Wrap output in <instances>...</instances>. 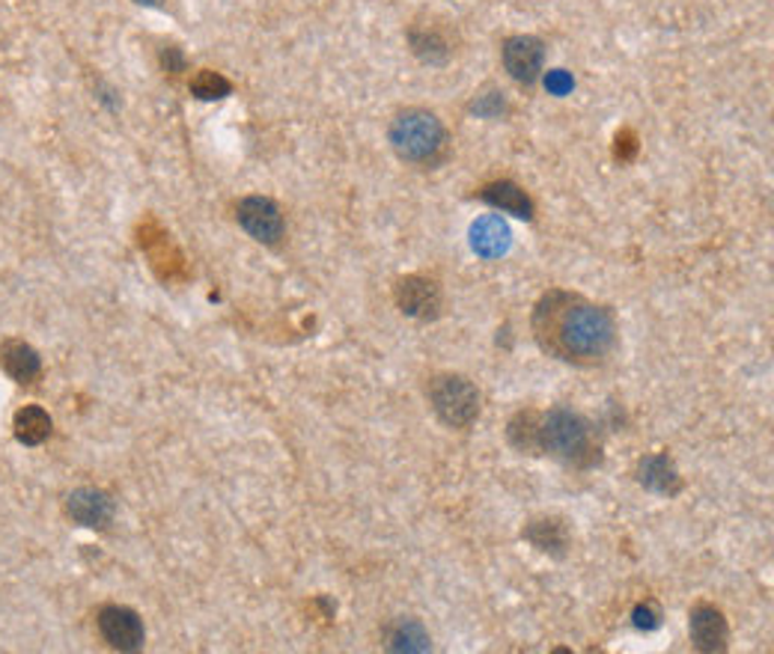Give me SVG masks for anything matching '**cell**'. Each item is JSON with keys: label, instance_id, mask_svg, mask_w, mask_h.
I'll list each match as a JSON object with an SVG mask.
<instances>
[{"label": "cell", "instance_id": "obj_2", "mask_svg": "<svg viewBox=\"0 0 774 654\" xmlns=\"http://www.w3.org/2000/svg\"><path fill=\"white\" fill-rule=\"evenodd\" d=\"M539 452L575 467H593L599 462V443L593 440V426L575 411L554 408L539 417Z\"/></svg>", "mask_w": 774, "mask_h": 654}, {"label": "cell", "instance_id": "obj_14", "mask_svg": "<svg viewBox=\"0 0 774 654\" xmlns=\"http://www.w3.org/2000/svg\"><path fill=\"white\" fill-rule=\"evenodd\" d=\"M480 197H483L489 205H495V209L506 212V215L521 217V221H530V217H533V203H530V197H527L516 182L485 185Z\"/></svg>", "mask_w": 774, "mask_h": 654}, {"label": "cell", "instance_id": "obj_23", "mask_svg": "<svg viewBox=\"0 0 774 654\" xmlns=\"http://www.w3.org/2000/svg\"><path fill=\"white\" fill-rule=\"evenodd\" d=\"M572 86V81L563 72H551L549 75V90H554V93H566Z\"/></svg>", "mask_w": 774, "mask_h": 654}, {"label": "cell", "instance_id": "obj_11", "mask_svg": "<svg viewBox=\"0 0 774 654\" xmlns=\"http://www.w3.org/2000/svg\"><path fill=\"white\" fill-rule=\"evenodd\" d=\"M509 245H513V233L497 215L480 217L471 226L473 253H480L483 259H501L509 250Z\"/></svg>", "mask_w": 774, "mask_h": 654}, {"label": "cell", "instance_id": "obj_8", "mask_svg": "<svg viewBox=\"0 0 774 654\" xmlns=\"http://www.w3.org/2000/svg\"><path fill=\"white\" fill-rule=\"evenodd\" d=\"M397 304L399 310L411 319H435L442 310V289L430 277H406L397 283Z\"/></svg>", "mask_w": 774, "mask_h": 654}, {"label": "cell", "instance_id": "obj_18", "mask_svg": "<svg viewBox=\"0 0 774 654\" xmlns=\"http://www.w3.org/2000/svg\"><path fill=\"white\" fill-rule=\"evenodd\" d=\"M48 435H51V417L43 408H24L15 414V438L22 440V443L36 447Z\"/></svg>", "mask_w": 774, "mask_h": 654}, {"label": "cell", "instance_id": "obj_9", "mask_svg": "<svg viewBox=\"0 0 774 654\" xmlns=\"http://www.w3.org/2000/svg\"><path fill=\"white\" fill-rule=\"evenodd\" d=\"M691 640L700 652H724L727 649V619L718 607L697 604L691 610Z\"/></svg>", "mask_w": 774, "mask_h": 654}, {"label": "cell", "instance_id": "obj_4", "mask_svg": "<svg viewBox=\"0 0 774 654\" xmlns=\"http://www.w3.org/2000/svg\"><path fill=\"white\" fill-rule=\"evenodd\" d=\"M432 411L453 429H468L480 417V393L462 376H438L430 381Z\"/></svg>", "mask_w": 774, "mask_h": 654}, {"label": "cell", "instance_id": "obj_7", "mask_svg": "<svg viewBox=\"0 0 774 654\" xmlns=\"http://www.w3.org/2000/svg\"><path fill=\"white\" fill-rule=\"evenodd\" d=\"M546 63V45L537 36H513L504 43V66L518 84H537Z\"/></svg>", "mask_w": 774, "mask_h": 654}, {"label": "cell", "instance_id": "obj_13", "mask_svg": "<svg viewBox=\"0 0 774 654\" xmlns=\"http://www.w3.org/2000/svg\"><path fill=\"white\" fill-rule=\"evenodd\" d=\"M525 538L530 545L537 547L539 554H549V557H566L570 550V530L558 518H542V521H530L525 526Z\"/></svg>", "mask_w": 774, "mask_h": 654}, {"label": "cell", "instance_id": "obj_22", "mask_svg": "<svg viewBox=\"0 0 774 654\" xmlns=\"http://www.w3.org/2000/svg\"><path fill=\"white\" fill-rule=\"evenodd\" d=\"M162 63L171 75H179V72L185 69V57L179 55V48H167V51L162 55Z\"/></svg>", "mask_w": 774, "mask_h": 654}, {"label": "cell", "instance_id": "obj_3", "mask_svg": "<svg viewBox=\"0 0 774 654\" xmlns=\"http://www.w3.org/2000/svg\"><path fill=\"white\" fill-rule=\"evenodd\" d=\"M444 126L442 119L430 110H402L390 122V146L402 162L411 164H432L444 150Z\"/></svg>", "mask_w": 774, "mask_h": 654}, {"label": "cell", "instance_id": "obj_21", "mask_svg": "<svg viewBox=\"0 0 774 654\" xmlns=\"http://www.w3.org/2000/svg\"><path fill=\"white\" fill-rule=\"evenodd\" d=\"M635 625L637 628H644V631H653V628L661 625V610H658L653 601H644L635 610Z\"/></svg>", "mask_w": 774, "mask_h": 654}, {"label": "cell", "instance_id": "obj_16", "mask_svg": "<svg viewBox=\"0 0 774 654\" xmlns=\"http://www.w3.org/2000/svg\"><path fill=\"white\" fill-rule=\"evenodd\" d=\"M0 364L10 372L15 381H33L39 376V355L33 352L31 345L24 343H7L0 348Z\"/></svg>", "mask_w": 774, "mask_h": 654}, {"label": "cell", "instance_id": "obj_20", "mask_svg": "<svg viewBox=\"0 0 774 654\" xmlns=\"http://www.w3.org/2000/svg\"><path fill=\"white\" fill-rule=\"evenodd\" d=\"M191 90L197 98H203V102H215V98L230 96V81H226L224 75H218V72L203 69V72L191 81Z\"/></svg>", "mask_w": 774, "mask_h": 654}, {"label": "cell", "instance_id": "obj_5", "mask_svg": "<svg viewBox=\"0 0 774 654\" xmlns=\"http://www.w3.org/2000/svg\"><path fill=\"white\" fill-rule=\"evenodd\" d=\"M98 631L105 637V643L110 649H119V652H138L143 640H146V631H143L138 613L129 610V607H117V604H110V607L98 613Z\"/></svg>", "mask_w": 774, "mask_h": 654}, {"label": "cell", "instance_id": "obj_24", "mask_svg": "<svg viewBox=\"0 0 774 654\" xmlns=\"http://www.w3.org/2000/svg\"><path fill=\"white\" fill-rule=\"evenodd\" d=\"M134 3H143V7H155L159 0H134Z\"/></svg>", "mask_w": 774, "mask_h": 654}, {"label": "cell", "instance_id": "obj_15", "mask_svg": "<svg viewBox=\"0 0 774 654\" xmlns=\"http://www.w3.org/2000/svg\"><path fill=\"white\" fill-rule=\"evenodd\" d=\"M409 39H411V51H414L423 63H432V66L447 63V57H450V43H447V36H444L435 24H414L409 33Z\"/></svg>", "mask_w": 774, "mask_h": 654}, {"label": "cell", "instance_id": "obj_1", "mask_svg": "<svg viewBox=\"0 0 774 654\" xmlns=\"http://www.w3.org/2000/svg\"><path fill=\"white\" fill-rule=\"evenodd\" d=\"M530 328L542 352L575 366L602 364L617 345L611 310L563 289L542 295Z\"/></svg>", "mask_w": 774, "mask_h": 654}, {"label": "cell", "instance_id": "obj_10", "mask_svg": "<svg viewBox=\"0 0 774 654\" xmlns=\"http://www.w3.org/2000/svg\"><path fill=\"white\" fill-rule=\"evenodd\" d=\"M69 515L81 526L105 530L114 518V503L108 500V494L96 491V488H81L69 497Z\"/></svg>", "mask_w": 774, "mask_h": 654}, {"label": "cell", "instance_id": "obj_17", "mask_svg": "<svg viewBox=\"0 0 774 654\" xmlns=\"http://www.w3.org/2000/svg\"><path fill=\"white\" fill-rule=\"evenodd\" d=\"M509 443L521 452H530L537 455L539 452V414L537 411H521L516 417L509 419Z\"/></svg>", "mask_w": 774, "mask_h": 654}, {"label": "cell", "instance_id": "obj_19", "mask_svg": "<svg viewBox=\"0 0 774 654\" xmlns=\"http://www.w3.org/2000/svg\"><path fill=\"white\" fill-rule=\"evenodd\" d=\"M387 640L394 652H430V633L423 631L418 619H399Z\"/></svg>", "mask_w": 774, "mask_h": 654}, {"label": "cell", "instance_id": "obj_12", "mask_svg": "<svg viewBox=\"0 0 774 654\" xmlns=\"http://www.w3.org/2000/svg\"><path fill=\"white\" fill-rule=\"evenodd\" d=\"M637 483L644 485L646 491L665 494V497H673L682 488L677 464L667 455H646L644 462L637 464Z\"/></svg>", "mask_w": 774, "mask_h": 654}, {"label": "cell", "instance_id": "obj_6", "mask_svg": "<svg viewBox=\"0 0 774 654\" xmlns=\"http://www.w3.org/2000/svg\"><path fill=\"white\" fill-rule=\"evenodd\" d=\"M238 224L245 226V233L254 236L262 245H278L283 238V215L280 209L266 197H248L238 205Z\"/></svg>", "mask_w": 774, "mask_h": 654}]
</instances>
